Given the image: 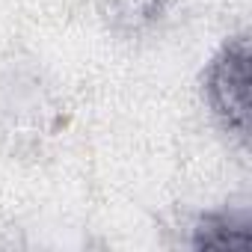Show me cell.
Here are the masks:
<instances>
[{
    "mask_svg": "<svg viewBox=\"0 0 252 252\" xmlns=\"http://www.w3.org/2000/svg\"><path fill=\"white\" fill-rule=\"evenodd\" d=\"M163 12H166L163 0H113V3H110L113 24L131 30V33L152 27Z\"/></svg>",
    "mask_w": 252,
    "mask_h": 252,
    "instance_id": "3957f363",
    "label": "cell"
},
{
    "mask_svg": "<svg viewBox=\"0 0 252 252\" xmlns=\"http://www.w3.org/2000/svg\"><path fill=\"white\" fill-rule=\"evenodd\" d=\"M196 249H249L252 222L249 211H214L205 214L193 228Z\"/></svg>",
    "mask_w": 252,
    "mask_h": 252,
    "instance_id": "7a4b0ae2",
    "label": "cell"
},
{
    "mask_svg": "<svg viewBox=\"0 0 252 252\" xmlns=\"http://www.w3.org/2000/svg\"><path fill=\"white\" fill-rule=\"evenodd\" d=\"M205 98L220 125L246 143L249 134V39H228L205 71Z\"/></svg>",
    "mask_w": 252,
    "mask_h": 252,
    "instance_id": "6da1fadb",
    "label": "cell"
}]
</instances>
